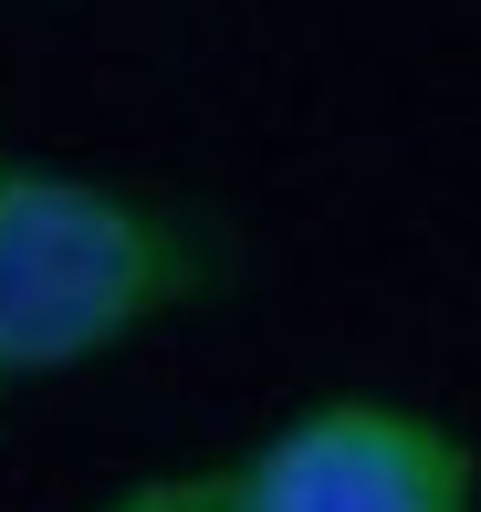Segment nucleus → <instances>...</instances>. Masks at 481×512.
<instances>
[{
	"label": "nucleus",
	"instance_id": "f03ea898",
	"mask_svg": "<svg viewBox=\"0 0 481 512\" xmlns=\"http://www.w3.org/2000/svg\"><path fill=\"white\" fill-rule=\"evenodd\" d=\"M231 512H481V460L408 398H314L231 460Z\"/></svg>",
	"mask_w": 481,
	"mask_h": 512
},
{
	"label": "nucleus",
	"instance_id": "7ed1b4c3",
	"mask_svg": "<svg viewBox=\"0 0 481 512\" xmlns=\"http://www.w3.org/2000/svg\"><path fill=\"white\" fill-rule=\"evenodd\" d=\"M95 512H231V471H147Z\"/></svg>",
	"mask_w": 481,
	"mask_h": 512
},
{
	"label": "nucleus",
	"instance_id": "f257e3e1",
	"mask_svg": "<svg viewBox=\"0 0 481 512\" xmlns=\"http://www.w3.org/2000/svg\"><path fill=\"white\" fill-rule=\"evenodd\" d=\"M210 283V241L126 178L0 157V398L105 366Z\"/></svg>",
	"mask_w": 481,
	"mask_h": 512
}]
</instances>
